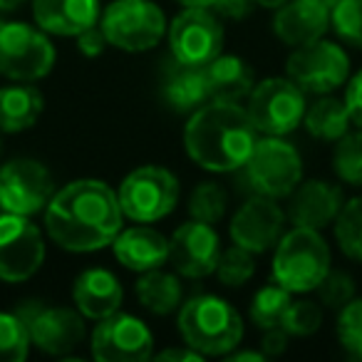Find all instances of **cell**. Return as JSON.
<instances>
[{"label":"cell","instance_id":"1","mask_svg":"<svg viewBox=\"0 0 362 362\" xmlns=\"http://www.w3.org/2000/svg\"><path fill=\"white\" fill-rule=\"evenodd\" d=\"M45 228L65 251H100L112 246L122 231L119 199L105 181H72L47 204Z\"/></svg>","mask_w":362,"mask_h":362},{"label":"cell","instance_id":"2","mask_svg":"<svg viewBox=\"0 0 362 362\" xmlns=\"http://www.w3.org/2000/svg\"><path fill=\"white\" fill-rule=\"evenodd\" d=\"M258 141V129L236 102L214 100L199 107L184 129V144L194 161L209 171H238Z\"/></svg>","mask_w":362,"mask_h":362},{"label":"cell","instance_id":"3","mask_svg":"<svg viewBox=\"0 0 362 362\" xmlns=\"http://www.w3.org/2000/svg\"><path fill=\"white\" fill-rule=\"evenodd\" d=\"M179 332L189 347L209 357L228 355L243 337L241 315L216 296H197L181 308Z\"/></svg>","mask_w":362,"mask_h":362},{"label":"cell","instance_id":"4","mask_svg":"<svg viewBox=\"0 0 362 362\" xmlns=\"http://www.w3.org/2000/svg\"><path fill=\"white\" fill-rule=\"evenodd\" d=\"M330 273V248L317 228L283 233L273 253V281L291 293H310Z\"/></svg>","mask_w":362,"mask_h":362},{"label":"cell","instance_id":"5","mask_svg":"<svg viewBox=\"0 0 362 362\" xmlns=\"http://www.w3.org/2000/svg\"><path fill=\"white\" fill-rule=\"evenodd\" d=\"M303 161L296 146L288 144L283 136H271L258 139L253 146L251 156L241 166V179L246 192L253 197L281 199L291 197L293 189L300 184Z\"/></svg>","mask_w":362,"mask_h":362},{"label":"cell","instance_id":"6","mask_svg":"<svg viewBox=\"0 0 362 362\" xmlns=\"http://www.w3.org/2000/svg\"><path fill=\"white\" fill-rule=\"evenodd\" d=\"M100 28L110 45L127 52H144L161 42L166 18L151 0H115L102 13Z\"/></svg>","mask_w":362,"mask_h":362},{"label":"cell","instance_id":"7","mask_svg":"<svg viewBox=\"0 0 362 362\" xmlns=\"http://www.w3.org/2000/svg\"><path fill=\"white\" fill-rule=\"evenodd\" d=\"M55 65V47L45 30L28 23H0V75L35 82Z\"/></svg>","mask_w":362,"mask_h":362},{"label":"cell","instance_id":"8","mask_svg":"<svg viewBox=\"0 0 362 362\" xmlns=\"http://www.w3.org/2000/svg\"><path fill=\"white\" fill-rule=\"evenodd\" d=\"M122 214L136 223H151L169 216L179 202V181L164 166L134 169L119 187Z\"/></svg>","mask_w":362,"mask_h":362},{"label":"cell","instance_id":"9","mask_svg":"<svg viewBox=\"0 0 362 362\" xmlns=\"http://www.w3.org/2000/svg\"><path fill=\"white\" fill-rule=\"evenodd\" d=\"M246 112L258 132L286 136L305 117V92L291 77H268L253 85Z\"/></svg>","mask_w":362,"mask_h":362},{"label":"cell","instance_id":"10","mask_svg":"<svg viewBox=\"0 0 362 362\" xmlns=\"http://www.w3.org/2000/svg\"><path fill=\"white\" fill-rule=\"evenodd\" d=\"M16 313L25 322L30 345H35L37 350L47 352V355L67 357L85 340V322H82L80 310L28 300Z\"/></svg>","mask_w":362,"mask_h":362},{"label":"cell","instance_id":"11","mask_svg":"<svg viewBox=\"0 0 362 362\" xmlns=\"http://www.w3.org/2000/svg\"><path fill=\"white\" fill-rule=\"evenodd\" d=\"M288 77L310 95H330L340 85H345L350 75V60L345 50L335 42L315 40L310 45L296 47L288 57Z\"/></svg>","mask_w":362,"mask_h":362},{"label":"cell","instance_id":"12","mask_svg":"<svg viewBox=\"0 0 362 362\" xmlns=\"http://www.w3.org/2000/svg\"><path fill=\"white\" fill-rule=\"evenodd\" d=\"M169 45L176 62L204 67L221 55L223 28L209 8H187L171 23Z\"/></svg>","mask_w":362,"mask_h":362},{"label":"cell","instance_id":"13","mask_svg":"<svg viewBox=\"0 0 362 362\" xmlns=\"http://www.w3.org/2000/svg\"><path fill=\"white\" fill-rule=\"evenodd\" d=\"M55 197V181L45 164L35 159H13L0 169V209L33 216L47 209Z\"/></svg>","mask_w":362,"mask_h":362},{"label":"cell","instance_id":"14","mask_svg":"<svg viewBox=\"0 0 362 362\" xmlns=\"http://www.w3.org/2000/svg\"><path fill=\"white\" fill-rule=\"evenodd\" d=\"M45 261L42 233L28 216L3 214L0 216V278L21 283L35 276Z\"/></svg>","mask_w":362,"mask_h":362},{"label":"cell","instance_id":"15","mask_svg":"<svg viewBox=\"0 0 362 362\" xmlns=\"http://www.w3.org/2000/svg\"><path fill=\"white\" fill-rule=\"evenodd\" d=\"M154 355L149 327L134 315L112 313L92 332V357L100 362H141Z\"/></svg>","mask_w":362,"mask_h":362},{"label":"cell","instance_id":"16","mask_svg":"<svg viewBox=\"0 0 362 362\" xmlns=\"http://www.w3.org/2000/svg\"><path fill=\"white\" fill-rule=\"evenodd\" d=\"M221 256V241L211 223L189 221L181 223L169 238V261L184 278H204L216 271Z\"/></svg>","mask_w":362,"mask_h":362},{"label":"cell","instance_id":"17","mask_svg":"<svg viewBox=\"0 0 362 362\" xmlns=\"http://www.w3.org/2000/svg\"><path fill=\"white\" fill-rule=\"evenodd\" d=\"M286 214L276 204V199L253 197L236 211L231 221V238L236 246L251 253H263L276 248L283 236Z\"/></svg>","mask_w":362,"mask_h":362},{"label":"cell","instance_id":"18","mask_svg":"<svg viewBox=\"0 0 362 362\" xmlns=\"http://www.w3.org/2000/svg\"><path fill=\"white\" fill-rule=\"evenodd\" d=\"M276 11L273 33L291 47L310 45L330 28V8L320 0H288Z\"/></svg>","mask_w":362,"mask_h":362},{"label":"cell","instance_id":"19","mask_svg":"<svg viewBox=\"0 0 362 362\" xmlns=\"http://www.w3.org/2000/svg\"><path fill=\"white\" fill-rule=\"evenodd\" d=\"M342 209V192L340 187L330 181H305L298 184L291 192V204H288V218L296 226L308 228H325L337 218Z\"/></svg>","mask_w":362,"mask_h":362},{"label":"cell","instance_id":"20","mask_svg":"<svg viewBox=\"0 0 362 362\" xmlns=\"http://www.w3.org/2000/svg\"><path fill=\"white\" fill-rule=\"evenodd\" d=\"M33 16L40 30L62 37H77L100 23V0H35Z\"/></svg>","mask_w":362,"mask_h":362},{"label":"cell","instance_id":"21","mask_svg":"<svg viewBox=\"0 0 362 362\" xmlns=\"http://www.w3.org/2000/svg\"><path fill=\"white\" fill-rule=\"evenodd\" d=\"M72 298H75V305L82 315L90 320H102V317L119 310L124 291H122V283L117 281L115 273L105 271V268H90V271L77 276Z\"/></svg>","mask_w":362,"mask_h":362},{"label":"cell","instance_id":"22","mask_svg":"<svg viewBox=\"0 0 362 362\" xmlns=\"http://www.w3.org/2000/svg\"><path fill=\"white\" fill-rule=\"evenodd\" d=\"M112 246H115L117 261L129 271L144 273L151 268H161L169 261V241L149 226H134L119 231Z\"/></svg>","mask_w":362,"mask_h":362},{"label":"cell","instance_id":"23","mask_svg":"<svg viewBox=\"0 0 362 362\" xmlns=\"http://www.w3.org/2000/svg\"><path fill=\"white\" fill-rule=\"evenodd\" d=\"M161 95H164L166 105L176 112H197L199 107L211 100L202 67L184 65V62H176L174 57L164 67Z\"/></svg>","mask_w":362,"mask_h":362},{"label":"cell","instance_id":"24","mask_svg":"<svg viewBox=\"0 0 362 362\" xmlns=\"http://www.w3.org/2000/svg\"><path fill=\"white\" fill-rule=\"evenodd\" d=\"M206 77V87L211 100L238 102L251 95L253 90V70L246 60L236 55H218L209 65L202 67Z\"/></svg>","mask_w":362,"mask_h":362},{"label":"cell","instance_id":"25","mask_svg":"<svg viewBox=\"0 0 362 362\" xmlns=\"http://www.w3.org/2000/svg\"><path fill=\"white\" fill-rule=\"evenodd\" d=\"M45 110V97L28 82L0 87V132L16 134L30 129Z\"/></svg>","mask_w":362,"mask_h":362},{"label":"cell","instance_id":"26","mask_svg":"<svg viewBox=\"0 0 362 362\" xmlns=\"http://www.w3.org/2000/svg\"><path fill=\"white\" fill-rule=\"evenodd\" d=\"M136 298L154 315H166L176 310L181 303V283L174 273H164L159 268L144 271L136 281Z\"/></svg>","mask_w":362,"mask_h":362},{"label":"cell","instance_id":"27","mask_svg":"<svg viewBox=\"0 0 362 362\" xmlns=\"http://www.w3.org/2000/svg\"><path fill=\"white\" fill-rule=\"evenodd\" d=\"M305 129L310 132L315 139L337 141L342 134L350 129V112H347L345 100H335V97H322L305 112L303 117Z\"/></svg>","mask_w":362,"mask_h":362},{"label":"cell","instance_id":"28","mask_svg":"<svg viewBox=\"0 0 362 362\" xmlns=\"http://www.w3.org/2000/svg\"><path fill=\"white\" fill-rule=\"evenodd\" d=\"M291 300H293L291 291H286L281 283L273 281L271 286L261 288V291L253 296L251 320L256 322L258 327H263V330L281 325V320H283V315H286Z\"/></svg>","mask_w":362,"mask_h":362},{"label":"cell","instance_id":"29","mask_svg":"<svg viewBox=\"0 0 362 362\" xmlns=\"http://www.w3.org/2000/svg\"><path fill=\"white\" fill-rule=\"evenodd\" d=\"M335 238L347 258L362 261V197L342 204L335 221Z\"/></svg>","mask_w":362,"mask_h":362},{"label":"cell","instance_id":"30","mask_svg":"<svg viewBox=\"0 0 362 362\" xmlns=\"http://www.w3.org/2000/svg\"><path fill=\"white\" fill-rule=\"evenodd\" d=\"M332 169L350 187H362V132H347L332 151Z\"/></svg>","mask_w":362,"mask_h":362},{"label":"cell","instance_id":"31","mask_svg":"<svg viewBox=\"0 0 362 362\" xmlns=\"http://www.w3.org/2000/svg\"><path fill=\"white\" fill-rule=\"evenodd\" d=\"M30 350V335L18 313H0V362H23Z\"/></svg>","mask_w":362,"mask_h":362},{"label":"cell","instance_id":"32","mask_svg":"<svg viewBox=\"0 0 362 362\" xmlns=\"http://www.w3.org/2000/svg\"><path fill=\"white\" fill-rule=\"evenodd\" d=\"M226 192L218 187L216 181H204L194 189L192 199H189V211L197 221L204 223H216L226 214Z\"/></svg>","mask_w":362,"mask_h":362},{"label":"cell","instance_id":"33","mask_svg":"<svg viewBox=\"0 0 362 362\" xmlns=\"http://www.w3.org/2000/svg\"><path fill=\"white\" fill-rule=\"evenodd\" d=\"M253 271H256L253 253L233 243L231 248L221 251V256H218V263H216V271H214V273H216L218 281H221L223 286L238 288V286H243V283L251 281Z\"/></svg>","mask_w":362,"mask_h":362},{"label":"cell","instance_id":"34","mask_svg":"<svg viewBox=\"0 0 362 362\" xmlns=\"http://www.w3.org/2000/svg\"><path fill=\"white\" fill-rule=\"evenodd\" d=\"M330 28L342 42L362 47V0H340L330 8Z\"/></svg>","mask_w":362,"mask_h":362},{"label":"cell","instance_id":"35","mask_svg":"<svg viewBox=\"0 0 362 362\" xmlns=\"http://www.w3.org/2000/svg\"><path fill=\"white\" fill-rule=\"evenodd\" d=\"M322 325V310L315 300H300L288 305L286 315L281 320V327L288 332V335H313L317 327Z\"/></svg>","mask_w":362,"mask_h":362},{"label":"cell","instance_id":"36","mask_svg":"<svg viewBox=\"0 0 362 362\" xmlns=\"http://www.w3.org/2000/svg\"><path fill=\"white\" fill-rule=\"evenodd\" d=\"M337 337H340L342 347L350 355L362 357V298L360 300H350L345 308H340Z\"/></svg>","mask_w":362,"mask_h":362},{"label":"cell","instance_id":"37","mask_svg":"<svg viewBox=\"0 0 362 362\" xmlns=\"http://www.w3.org/2000/svg\"><path fill=\"white\" fill-rule=\"evenodd\" d=\"M315 291H317V296H320L322 305L340 310V308H345L347 303L355 298V283H352V278L347 276V273L330 271L325 278H322V283L315 288Z\"/></svg>","mask_w":362,"mask_h":362},{"label":"cell","instance_id":"38","mask_svg":"<svg viewBox=\"0 0 362 362\" xmlns=\"http://www.w3.org/2000/svg\"><path fill=\"white\" fill-rule=\"evenodd\" d=\"M107 45H110V42H107L100 23H97V25H92L90 30H85V33H80V35H77V50H80L82 55H87V57L102 55Z\"/></svg>","mask_w":362,"mask_h":362},{"label":"cell","instance_id":"39","mask_svg":"<svg viewBox=\"0 0 362 362\" xmlns=\"http://www.w3.org/2000/svg\"><path fill=\"white\" fill-rule=\"evenodd\" d=\"M253 3L256 0H211L209 11H214L221 18H231V21H241V18H248L253 11Z\"/></svg>","mask_w":362,"mask_h":362},{"label":"cell","instance_id":"40","mask_svg":"<svg viewBox=\"0 0 362 362\" xmlns=\"http://www.w3.org/2000/svg\"><path fill=\"white\" fill-rule=\"evenodd\" d=\"M345 105H347V112H350V119L362 129V70L357 72L350 80V85H347Z\"/></svg>","mask_w":362,"mask_h":362},{"label":"cell","instance_id":"41","mask_svg":"<svg viewBox=\"0 0 362 362\" xmlns=\"http://www.w3.org/2000/svg\"><path fill=\"white\" fill-rule=\"evenodd\" d=\"M286 347H288V332L281 325L268 327L266 335H263V352L268 357H278L281 352H286Z\"/></svg>","mask_w":362,"mask_h":362},{"label":"cell","instance_id":"42","mask_svg":"<svg viewBox=\"0 0 362 362\" xmlns=\"http://www.w3.org/2000/svg\"><path fill=\"white\" fill-rule=\"evenodd\" d=\"M202 352H197L194 347H169V350H164V352H159L156 355V360H187V362H197V360H202Z\"/></svg>","mask_w":362,"mask_h":362},{"label":"cell","instance_id":"43","mask_svg":"<svg viewBox=\"0 0 362 362\" xmlns=\"http://www.w3.org/2000/svg\"><path fill=\"white\" fill-rule=\"evenodd\" d=\"M263 357H266V352H233V355H228V360L231 362H243V360L263 362Z\"/></svg>","mask_w":362,"mask_h":362},{"label":"cell","instance_id":"44","mask_svg":"<svg viewBox=\"0 0 362 362\" xmlns=\"http://www.w3.org/2000/svg\"><path fill=\"white\" fill-rule=\"evenodd\" d=\"M179 3L187 8H209L211 6V0H179Z\"/></svg>","mask_w":362,"mask_h":362},{"label":"cell","instance_id":"45","mask_svg":"<svg viewBox=\"0 0 362 362\" xmlns=\"http://www.w3.org/2000/svg\"><path fill=\"white\" fill-rule=\"evenodd\" d=\"M23 3H25V0H0V11H16Z\"/></svg>","mask_w":362,"mask_h":362},{"label":"cell","instance_id":"46","mask_svg":"<svg viewBox=\"0 0 362 362\" xmlns=\"http://www.w3.org/2000/svg\"><path fill=\"white\" fill-rule=\"evenodd\" d=\"M256 3L263 8H273V11H276V8H281L283 3H288V0H256Z\"/></svg>","mask_w":362,"mask_h":362},{"label":"cell","instance_id":"47","mask_svg":"<svg viewBox=\"0 0 362 362\" xmlns=\"http://www.w3.org/2000/svg\"><path fill=\"white\" fill-rule=\"evenodd\" d=\"M320 3H325L327 8H332V6H335V3H340V0H320Z\"/></svg>","mask_w":362,"mask_h":362},{"label":"cell","instance_id":"48","mask_svg":"<svg viewBox=\"0 0 362 362\" xmlns=\"http://www.w3.org/2000/svg\"><path fill=\"white\" fill-rule=\"evenodd\" d=\"M0 154H3V136H0Z\"/></svg>","mask_w":362,"mask_h":362}]
</instances>
